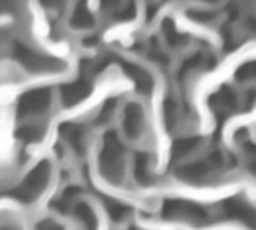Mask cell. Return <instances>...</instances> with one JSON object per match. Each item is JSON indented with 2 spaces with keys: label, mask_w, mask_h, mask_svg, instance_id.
I'll use <instances>...</instances> for the list:
<instances>
[{
  "label": "cell",
  "mask_w": 256,
  "mask_h": 230,
  "mask_svg": "<svg viewBox=\"0 0 256 230\" xmlns=\"http://www.w3.org/2000/svg\"><path fill=\"white\" fill-rule=\"evenodd\" d=\"M226 166H228L226 156L222 152H212L202 160L180 166L174 174L178 180L188 184H206V182H214L220 176V172L226 170Z\"/></svg>",
  "instance_id": "obj_1"
},
{
  "label": "cell",
  "mask_w": 256,
  "mask_h": 230,
  "mask_svg": "<svg viewBox=\"0 0 256 230\" xmlns=\"http://www.w3.org/2000/svg\"><path fill=\"white\" fill-rule=\"evenodd\" d=\"M98 168L104 180L112 184H120L124 180V150L116 136V132H108L104 136V144L98 158Z\"/></svg>",
  "instance_id": "obj_2"
},
{
  "label": "cell",
  "mask_w": 256,
  "mask_h": 230,
  "mask_svg": "<svg viewBox=\"0 0 256 230\" xmlns=\"http://www.w3.org/2000/svg\"><path fill=\"white\" fill-rule=\"evenodd\" d=\"M50 162L48 160H42V162H38L26 176H24V180L12 190V196L16 198V200H20L22 204H30V202H34L44 190H46V186H48V182H50Z\"/></svg>",
  "instance_id": "obj_3"
},
{
  "label": "cell",
  "mask_w": 256,
  "mask_h": 230,
  "mask_svg": "<svg viewBox=\"0 0 256 230\" xmlns=\"http://www.w3.org/2000/svg\"><path fill=\"white\" fill-rule=\"evenodd\" d=\"M160 216L164 220H178L192 226H206L208 224V210L190 200H166L160 208Z\"/></svg>",
  "instance_id": "obj_4"
},
{
  "label": "cell",
  "mask_w": 256,
  "mask_h": 230,
  "mask_svg": "<svg viewBox=\"0 0 256 230\" xmlns=\"http://www.w3.org/2000/svg\"><path fill=\"white\" fill-rule=\"evenodd\" d=\"M12 58L30 72H58L64 68V64L58 58L46 56V54L30 48V46H26L20 40L12 42Z\"/></svg>",
  "instance_id": "obj_5"
},
{
  "label": "cell",
  "mask_w": 256,
  "mask_h": 230,
  "mask_svg": "<svg viewBox=\"0 0 256 230\" xmlns=\"http://www.w3.org/2000/svg\"><path fill=\"white\" fill-rule=\"evenodd\" d=\"M52 104V92L50 88H34L24 92L16 102V116L22 120L36 118L48 112Z\"/></svg>",
  "instance_id": "obj_6"
},
{
  "label": "cell",
  "mask_w": 256,
  "mask_h": 230,
  "mask_svg": "<svg viewBox=\"0 0 256 230\" xmlns=\"http://www.w3.org/2000/svg\"><path fill=\"white\" fill-rule=\"evenodd\" d=\"M220 214L226 220H238L250 230H256V206H252L242 196H234L220 202Z\"/></svg>",
  "instance_id": "obj_7"
},
{
  "label": "cell",
  "mask_w": 256,
  "mask_h": 230,
  "mask_svg": "<svg viewBox=\"0 0 256 230\" xmlns=\"http://www.w3.org/2000/svg\"><path fill=\"white\" fill-rule=\"evenodd\" d=\"M92 90V82L88 80V76H78L66 84H62L60 88V98L64 106H76L80 104Z\"/></svg>",
  "instance_id": "obj_8"
},
{
  "label": "cell",
  "mask_w": 256,
  "mask_h": 230,
  "mask_svg": "<svg viewBox=\"0 0 256 230\" xmlns=\"http://www.w3.org/2000/svg\"><path fill=\"white\" fill-rule=\"evenodd\" d=\"M144 130V110L140 104L130 102L124 108V116H122V132L128 140H138L140 134Z\"/></svg>",
  "instance_id": "obj_9"
},
{
  "label": "cell",
  "mask_w": 256,
  "mask_h": 230,
  "mask_svg": "<svg viewBox=\"0 0 256 230\" xmlns=\"http://www.w3.org/2000/svg\"><path fill=\"white\" fill-rule=\"evenodd\" d=\"M240 104H242L240 96H238L230 86H222L216 94L210 96V106H212V110H214L216 114H220V116H228V114L238 112V110H240Z\"/></svg>",
  "instance_id": "obj_10"
},
{
  "label": "cell",
  "mask_w": 256,
  "mask_h": 230,
  "mask_svg": "<svg viewBox=\"0 0 256 230\" xmlns=\"http://www.w3.org/2000/svg\"><path fill=\"white\" fill-rule=\"evenodd\" d=\"M60 134H62V140L68 144V148L76 154V156H84L86 152V126L84 124H74V122H68V124H62L60 126Z\"/></svg>",
  "instance_id": "obj_11"
},
{
  "label": "cell",
  "mask_w": 256,
  "mask_h": 230,
  "mask_svg": "<svg viewBox=\"0 0 256 230\" xmlns=\"http://www.w3.org/2000/svg\"><path fill=\"white\" fill-rule=\"evenodd\" d=\"M120 66H122V70L126 72V76L134 82V86H136L138 92L148 94V92L154 88V80H152V76H150L142 66L134 64V62H120Z\"/></svg>",
  "instance_id": "obj_12"
},
{
  "label": "cell",
  "mask_w": 256,
  "mask_h": 230,
  "mask_svg": "<svg viewBox=\"0 0 256 230\" xmlns=\"http://www.w3.org/2000/svg\"><path fill=\"white\" fill-rule=\"evenodd\" d=\"M132 174H134V180H136L138 184H142V186H148V184L154 180L148 152H136L134 164H132Z\"/></svg>",
  "instance_id": "obj_13"
},
{
  "label": "cell",
  "mask_w": 256,
  "mask_h": 230,
  "mask_svg": "<svg viewBox=\"0 0 256 230\" xmlns=\"http://www.w3.org/2000/svg\"><path fill=\"white\" fill-rule=\"evenodd\" d=\"M200 144V138L196 136H186V138H176L172 142V160H182L188 154H192Z\"/></svg>",
  "instance_id": "obj_14"
},
{
  "label": "cell",
  "mask_w": 256,
  "mask_h": 230,
  "mask_svg": "<svg viewBox=\"0 0 256 230\" xmlns=\"http://www.w3.org/2000/svg\"><path fill=\"white\" fill-rule=\"evenodd\" d=\"M78 224L82 226V230H96V216H94V210L90 204L78 200V204L72 208Z\"/></svg>",
  "instance_id": "obj_15"
},
{
  "label": "cell",
  "mask_w": 256,
  "mask_h": 230,
  "mask_svg": "<svg viewBox=\"0 0 256 230\" xmlns=\"http://www.w3.org/2000/svg\"><path fill=\"white\" fill-rule=\"evenodd\" d=\"M94 24V16L92 12L88 10V6L84 2H78L76 8L72 10V16H70V26L76 28V30H84V28H90Z\"/></svg>",
  "instance_id": "obj_16"
},
{
  "label": "cell",
  "mask_w": 256,
  "mask_h": 230,
  "mask_svg": "<svg viewBox=\"0 0 256 230\" xmlns=\"http://www.w3.org/2000/svg\"><path fill=\"white\" fill-rule=\"evenodd\" d=\"M44 134V126L36 124V122H26L22 126H18V130L14 132V136L24 142V144H32V142H38Z\"/></svg>",
  "instance_id": "obj_17"
},
{
  "label": "cell",
  "mask_w": 256,
  "mask_h": 230,
  "mask_svg": "<svg viewBox=\"0 0 256 230\" xmlns=\"http://www.w3.org/2000/svg\"><path fill=\"white\" fill-rule=\"evenodd\" d=\"M104 208H106V214L110 216L112 222H124L128 216H130V206L118 202V200H112V198H104Z\"/></svg>",
  "instance_id": "obj_18"
},
{
  "label": "cell",
  "mask_w": 256,
  "mask_h": 230,
  "mask_svg": "<svg viewBox=\"0 0 256 230\" xmlns=\"http://www.w3.org/2000/svg\"><path fill=\"white\" fill-rule=\"evenodd\" d=\"M162 34H164V40L168 42V46H172V48H180V46H184L186 40H188L186 34H182V32L176 30V26L172 24L170 18L162 20Z\"/></svg>",
  "instance_id": "obj_19"
},
{
  "label": "cell",
  "mask_w": 256,
  "mask_h": 230,
  "mask_svg": "<svg viewBox=\"0 0 256 230\" xmlns=\"http://www.w3.org/2000/svg\"><path fill=\"white\" fill-rule=\"evenodd\" d=\"M162 120L166 124L168 130H174V126L178 124L180 120V108H178V102L174 98H166L162 102Z\"/></svg>",
  "instance_id": "obj_20"
},
{
  "label": "cell",
  "mask_w": 256,
  "mask_h": 230,
  "mask_svg": "<svg viewBox=\"0 0 256 230\" xmlns=\"http://www.w3.org/2000/svg\"><path fill=\"white\" fill-rule=\"evenodd\" d=\"M236 80H238V82H250V80H256V60L244 62V64L236 70Z\"/></svg>",
  "instance_id": "obj_21"
},
{
  "label": "cell",
  "mask_w": 256,
  "mask_h": 230,
  "mask_svg": "<svg viewBox=\"0 0 256 230\" xmlns=\"http://www.w3.org/2000/svg\"><path fill=\"white\" fill-rule=\"evenodd\" d=\"M134 14H136V4H134V0H128L124 6H120V8L114 10L112 18L114 20H132Z\"/></svg>",
  "instance_id": "obj_22"
},
{
  "label": "cell",
  "mask_w": 256,
  "mask_h": 230,
  "mask_svg": "<svg viewBox=\"0 0 256 230\" xmlns=\"http://www.w3.org/2000/svg\"><path fill=\"white\" fill-rule=\"evenodd\" d=\"M114 100H106V104L102 106V110L98 112V116H96V120H98V124H106L110 118H112V114H114Z\"/></svg>",
  "instance_id": "obj_23"
},
{
  "label": "cell",
  "mask_w": 256,
  "mask_h": 230,
  "mask_svg": "<svg viewBox=\"0 0 256 230\" xmlns=\"http://www.w3.org/2000/svg\"><path fill=\"white\" fill-rule=\"evenodd\" d=\"M188 16H190L192 20H196V22H210V20L214 18V14H210V12H206V10H204V12H202V10H200V12L194 10V12H188Z\"/></svg>",
  "instance_id": "obj_24"
},
{
  "label": "cell",
  "mask_w": 256,
  "mask_h": 230,
  "mask_svg": "<svg viewBox=\"0 0 256 230\" xmlns=\"http://www.w3.org/2000/svg\"><path fill=\"white\" fill-rule=\"evenodd\" d=\"M64 2L66 0H40L42 8H46V10H58V8L64 6Z\"/></svg>",
  "instance_id": "obj_25"
},
{
  "label": "cell",
  "mask_w": 256,
  "mask_h": 230,
  "mask_svg": "<svg viewBox=\"0 0 256 230\" xmlns=\"http://www.w3.org/2000/svg\"><path fill=\"white\" fill-rule=\"evenodd\" d=\"M36 230H62V228H60V224L54 222V220H42V222L36 226Z\"/></svg>",
  "instance_id": "obj_26"
},
{
  "label": "cell",
  "mask_w": 256,
  "mask_h": 230,
  "mask_svg": "<svg viewBox=\"0 0 256 230\" xmlns=\"http://www.w3.org/2000/svg\"><path fill=\"white\" fill-rule=\"evenodd\" d=\"M102 8H110V10H116L120 8V0H100Z\"/></svg>",
  "instance_id": "obj_27"
},
{
  "label": "cell",
  "mask_w": 256,
  "mask_h": 230,
  "mask_svg": "<svg viewBox=\"0 0 256 230\" xmlns=\"http://www.w3.org/2000/svg\"><path fill=\"white\" fill-rule=\"evenodd\" d=\"M246 24H248V28H250V32H252V34H256V20H254V18H250V20H248Z\"/></svg>",
  "instance_id": "obj_28"
},
{
  "label": "cell",
  "mask_w": 256,
  "mask_h": 230,
  "mask_svg": "<svg viewBox=\"0 0 256 230\" xmlns=\"http://www.w3.org/2000/svg\"><path fill=\"white\" fill-rule=\"evenodd\" d=\"M250 172L256 176V160H252V162H250Z\"/></svg>",
  "instance_id": "obj_29"
},
{
  "label": "cell",
  "mask_w": 256,
  "mask_h": 230,
  "mask_svg": "<svg viewBox=\"0 0 256 230\" xmlns=\"http://www.w3.org/2000/svg\"><path fill=\"white\" fill-rule=\"evenodd\" d=\"M200 2H208V4H214V2H220V0H200Z\"/></svg>",
  "instance_id": "obj_30"
}]
</instances>
